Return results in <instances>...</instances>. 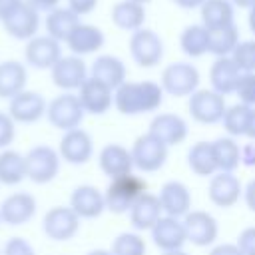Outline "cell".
<instances>
[{
	"instance_id": "49",
	"label": "cell",
	"mask_w": 255,
	"mask_h": 255,
	"mask_svg": "<svg viewBox=\"0 0 255 255\" xmlns=\"http://www.w3.org/2000/svg\"><path fill=\"white\" fill-rule=\"evenodd\" d=\"M245 137H249V139H255V108H251V112H249V122H247Z\"/></svg>"
},
{
	"instance_id": "23",
	"label": "cell",
	"mask_w": 255,
	"mask_h": 255,
	"mask_svg": "<svg viewBox=\"0 0 255 255\" xmlns=\"http://www.w3.org/2000/svg\"><path fill=\"white\" fill-rule=\"evenodd\" d=\"M98 165L104 175L110 179L131 173L133 171V157L131 151L122 143H106L98 153Z\"/></svg>"
},
{
	"instance_id": "44",
	"label": "cell",
	"mask_w": 255,
	"mask_h": 255,
	"mask_svg": "<svg viewBox=\"0 0 255 255\" xmlns=\"http://www.w3.org/2000/svg\"><path fill=\"white\" fill-rule=\"evenodd\" d=\"M98 2L100 0H68V8L78 16H84V14H90L98 6Z\"/></svg>"
},
{
	"instance_id": "36",
	"label": "cell",
	"mask_w": 255,
	"mask_h": 255,
	"mask_svg": "<svg viewBox=\"0 0 255 255\" xmlns=\"http://www.w3.org/2000/svg\"><path fill=\"white\" fill-rule=\"evenodd\" d=\"M239 42V30L235 24L209 30V54H213L215 58L231 56Z\"/></svg>"
},
{
	"instance_id": "11",
	"label": "cell",
	"mask_w": 255,
	"mask_h": 255,
	"mask_svg": "<svg viewBox=\"0 0 255 255\" xmlns=\"http://www.w3.org/2000/svg\"><path fill=\"white\" fill-rule=\"evenodd\" d=\"M181 221H183V227L187 233V241L195 247L213 245L219 237V223L209 211L191 209Z\"/></svg>"
},
{
	"instance_id": "20",
	"label": "cell",
	"mask_w": 255,
	"mask_h": 255,
	"mask_svg": "<svg viewBox=\"0 0 255 255\" xmlns=\"http://www.w3.org/2000/svg\"><path fill=\"white\" fill-rule=\"evenodd\" d=\"M151 241L157 249L161 251H173V249H183L187 243V233L183 227V221L177 217L161 215L157 223L149 229Z\"/></svg>"
},
{
	"instance_id": "5",
	"label": "cell",
	"mask_w": 255,
	"mask_h": 255,
	"mask_svg": "<svg viewBox=\"0 0 255 255\" xmlns=\"http://www.w3.org/2000/svg\"><path fill=\"white\" fill-rule=\"evenodd\" d=\"M129 151L133 157V167L143 173L159 171L165 165L167 155H169V147L163 141H159L155 135H151L149 131L137 135Z\"/></svg>"
},
{
	"instance_id": "3",
	"label": "cell",
	"mask_w": 255,
	"mask_h": 255,
	"mask_svg": "<svg viewBox=\"0 0 255 255\" xmlns=\"http://www.w3.org/2000/svg\"><path fill=\"white\" fill-rule=\"evenodd\" d=\"M26 177L36 185H46L54 181L60 173L62 157L56 147L48 143H38L26 153Z\"/></svg>"
},
{
	"instance_id": "34",
	"label": "cell",
	"mask_w": 255,
	"mask_h": 255,
	"mask_svg": "<svg viewBox=\"0 0 255 255\" xmlns=\"http://www.w3.org/2000/svg\"><path fill=\"white\" fill-rule=\"evenodd\" d=\"M211 147H213L217 171H229V173H233L241 165V147L235 141V137H231V135L217 137V139L211 141Z\"/></svg>"
},
{
	"instance_id": "31",
	"label": "cell",
	"mask_w": 255,
	"mask_h": 255,
	"mask_svg": "<svg viewBox=\"0 0 255 255\" xmlns=\"http://www.w3.org/2000/svg\"><path fill=\"white\" fill-rule=\"evenodd\" d=\"M26 177V155L18 149H0V185H18Z\"/></svg>"
},
{
	"instance_id": "50",
	"label": "cell",
	"mask_w": 255,
	"mask_h": 255,
	"mask_svg": "<svg viewBox=\"0 0 255 255\" xmlns=\"http://www.w3.org/2000/svg\"><path fill=\"white\" fill-rule=\"evenodd\" d=\"M205 0H175L177 6L185 8V10H191V8H201Z\"/></svg>"
},
{
	"instance_id": "22",
	"label": "cell",
	"mask_w": 255,
	"mask_h": 255,
	"mask_svg": "<svg viewBox=\"0 0 255 255\" xmlns=\"http://www.w3.org/2000/svg\"><path fill=\"white\" fill-rule=\"evenodd\" d=\"M147 131L151 135H155L159 141H163L167 147H171V145H179L185 141V137L189 133V126L181 116L165 112V114L153 116Z\"/></svg>"
},
{
	"instance_id": "54",
	"label": "cell",
	"mask_w": 255,
	"mask_h": 255,
	"mask_svg": "<svg viewBox=\"0 0 255 255\" xmlns=\"http://www.w3.org/2000/svg\"><path fill=\"white\" fill-rule=\"evenodd\" d=\"M161 255H189V253L183 249H173V251H161Z\"/></svg>"
},
{
	"instance_id": "35",
	"label": "cell",
	"mask_w": 255,
	"mask_h": 255,
	"mask_svg": "<svg viewBox=\"0 0 255 255\" xmlns=\"http://www.w3.org/2000/svg\"><path fill=\"white\" fill-rule=\"evenodd\" d=\"M187 165L199 177H211L217 173L211 141H195L187 151Z\"/></svg>"
},
{
	"instance_id": "53",
	"label": "cell",
	"mask_w": 255,
	"mask_h": 255,
	"mask_svg": "<svg viewBox=\"0 0 255 255\" xmlns=\"http://www.w3.org/2000/svg\"><path fill=\"white\" fill-rule=\"evenodd\" d=\"M86 255H112V253H110V249H92Z\"/></svg>"
},
{
	"instance_id": "17",
	"label": "cell",
	"mask_w": 255,
	"mask_h": 255,
	"mask_svg": "<svg viewBox=\"0 0 255 255\" xmlns=\"http://www.w3.org/2000/svg\"><path fill=\"white\" fill-rule=\"evenodd\" d=\"M207 195L213 205H217L221 209H229L243 197V185L235 173L217 171L215 175L209 177Z\"/></svg>"
},
{
	"instance_id": "32",
	"label": "cell",
	"mask_w": 255,
	"mask_h": 255,
	"mask_svg": "<svg viewBox=\"0 0 255 255\" xmlns=\"http://www.w3.org/2000/svg\"><path fill=\"white\" fill-rule=\"evenodd\" d=\"M201 14V24L207 30L223 28L229 24H235V6L231 0H205L203 6L199 8Z\"/></svg>"
},
{
	"instance_id": "1",
	"label": "cell",
	"mask_w": 255,
	"mask_h": 255,
	"mask_svg": "<svg viewBox=\"0 0 255 255\" xmlns=\"http://www.w3.org/2000/svg\"><path fill=\"white\" fill-rule=\"evenodd\" d=\"M163 88L153 80L129 82L126 80L122 86L114 90V108L124 116H139L151 114L159 110L163 104Z\"/></svg>"
},
{
	"instance_id": "18",
	"label": "cell",
	"mask_w": 255,
	"mask_h": 255,
	"mask_svg": "<svg viewBox=\"0 0 255 255\" xmlns=\"http://www.w3.org/2000/svg\"><path fill=\"white\" fill-rule=\"evenodd\" d=\"M2 26L6 30L8 36L16 38V40H32L34 36H38L40 30V12L28 4L24 0V4L20 8H16L6 20H2Z\"/></svg>"
},
{
	"instance_id": "15",
	"label": "cell",
	"mask_w": 255,
	"mask_h": 255,
	"mask_svg": "<svg viewBox=\"0 0 255 255\" xmlns=\"http://www.w3.org/2000/svg\"><path fill=\"white\" fill-rule=\"evenodd\" d=\"M78 100L86 114L104 116L114 106V90L108 84L88 76V80L78 88Z\"/></svg>"
},
{
	"instance_id": "25",
	"label": "cell",
	"mask_w": 255,
	"mask_h": 255,
	"mask_svg": "<svg viewBox=\"0 0 255 255\" xmlns=\"http://www.w3.org/2000/svg\"><path fill=\"white\" fill-rule=\"evenodd\" d=\"M241 70L237 68V64L231 60V56H223V58H215L211 68H209V84L211 90H215L221 96H229L235 94L237 82L241 78Z\"/></svg>"
},
{
	"instance_id": "10",
	"label": "cell",
	"mask_w": 255,
	"mask_h": 255,
	"mask_svg": "<svg viewBox=\"0 0 255 255\" xmlns=\"http://www.w3.org/2000/svg\"><path fill=\"white\" fill-rule=\"evenodd\" d=\"M90 70L80 56H62L50 70L52 84L62 92H78V88L88 80Z\"/></svg>"
},
{
	"instance_id": "26",
	"label": "cell",
	"mask_w": 255,
	"mask_h": 255,
	"mask_svg": "<svg viewBox=\"0 0 255 255\" xmlns=\"http://www.w3.org/2000/svg\"><path fill=\"white\" fill-rule=\"evenodd\" d=\"M90 76L100 80V82H104V84H108L112 90H116L118 86H122L128 80V70H126V64L118 56L102 54L92 62Z\"/></svg>"
},
{
	"instance_id": "7",
	"label": "cell",
	"mask_w": 255,
	"mask_h": 255,
	"mask_svg": "<svg viewBox=\"0 0 255 255\" xmlns=\"http://www.w3.org/2000/svg\"><path fill=\"white\" fill-rule=\"evenodd\" d=\"M187 110H189L191 120H195L197 124H205V126L219 124L227 110L225 96L217 94L211 88H197L189 96Z\"/></svg>"
},
{
	"instance_id": "43",
	"label": "cell",
	"mask_w": 255,
	"mask_h": 255,
	"mask_svg": "<svg viewBox=\"0 0 255 255\" xmlns=\"http://www.w3.org/2000/svg\"><path fill=\"white\" fill-rule=\"evenodd\" d=\"M237 247L243 255H255V225L245 227L237 237Z\"/></svg>"
},
{
	"instance_id": "2",
	"label": "cell",
	"mask_w": 255,
	"mask_h": 255,
	"mask_svg": "<svg viewBox=\"0 0 255 255\" xmlns=\"http://www.w3.org/2000/svg\"><path fill=\"white\" fill-rule=\"evenodd\" d=\"M147 193V181L141 175L126 173L120 177L110 179V185L104 191V199H106V209L112 213H129L131 205L143 195Z\"/></svg>"
},
{
	"instance_id": "29",
	"label": "cell",
	"mask_w": 255,
	"mask_h": 255,
	"mask_svg": "<svg viewBox=\"0 0 255 255\" xmlns=\"http://www.w3.org/2000/svg\"><path fill=\"white\" fill-rule=\"evenodd\" d=\"M112 22L116 28L124 32H135L143 28L145 22V8L139 2L133 0H122L112 8Z\"/></svg>"
},
{
	"instance_id": "58",
	"label": "cell",
	"mask_w": 255,
	"mask_h": 255,
	"mask_svg": "<svg viewBox=\"0 0 255 255\" xmlns=\"http://www.w3.org/2000/svg\"><path fill=\"white\" fill-rule=\"evenodd\" d=\"M173 2H175V0H173Z\"/></svg>"
},
{
	"instance_id": "37",
	"label": "cell",
	"mask_w": 255,
	"mask_h": 255,
	"mask_svg": "<svg viewBox=\"0 0 255 255\" xmlns=\"http://www.w3.org/2000/svg\"><path fill=\"white\" fill-rule=\"evenodd\" d=\"M249 112L251 108L245 106V104H233V106H227L225 114H223V128L227 131V135L231 137H241L245 135V129H247V122H249Z\"/></svg>"
},
{
	"instance_id": "28",
	"label": "cell",
	"mask_w": 255,
	"mask_h": 255,
	"mask_svg": "<svg viewBox=\"0 0 255 255\" xmlns=\"http://www.w3.org/2000/svg\"><path fill=\"white\" fill-rule=\"evenodd\" d=\"M28 70L18 60L0 62V100H12L26 90Z\"/></svg>"
},
{
	"instance_id": "16",
	"label": "cell",
	"mask_w": 255,
	"mask_h": 255,
	"mask_svg": "<svg viewBox=\"0 0 255 255\" xmlns=\"http://www.w3.org/2000/svg\"><path fill=\"white\" fill-rule=\"evenodd\" d=\"M62 58V46L52 36H34L24 46V60L36 70H52V66Z\"/></svg>"
},
{
	"instance_id": "57",
	"label": "cell",
	"mask_w": 255,
	"mask_h": 255,
	"mask_svg": "<svg viewBox=\"0 0 255 255\" xmlns=\"http://www.w3.org/2000/svg\"><path fill=\"white\" fill-rule=\"evenodd\" d=\"M0 223H2V219H0Z\"/></svg>"
},
{
	"instance_id": "6",
	"label": "cell",
	"mask_w": 255,
	"mask_h": 255,
	"mask_svg": "<svg viewBox=\"0 0 255 255\" xmlns=\"http://www.w3.org/2000/svg\"><path fill=\"white\" fill-rule=\"evenodd\" d=\"M199 70L189 62H173L161 72V88L173 98H189L199 88Z\"/></svg>"
},
{
	"instance_id": "4",
	"label": "cell",
	"mask_w": 255,
	"mask_h": 255,
	"mask_svg": "<svg viewBox=\"0 0 255 255\" xmlns=\"http://www.w3.org/2000/svg\"><path fill=\"white\" fill-rule=\"evenodd\" d=\"M84 108L78 100V94L74 92H62L54 100L48 102L46 108V120L50 122L52 128L60 131H70L82 126L84 122Z\"/></svg>"
},
{
	"instance_id": "12",
	"label": "cell",
	"mask_w": 255,
	"mask_h": 255,
	"mask_svg": "<svg viewBox=\"0 0 255 255\" xmlns=\"http://www.w3.org/2000/svg\"><path fill=\"white\" fill-rule=\"evenodd\" d=\"M38 211V201L28 191H14L0 203V219L4 225L20 227L34 219Z\"/></svg>"
},
{
	"instance_id": "8",
	"label": "cell",
	"mask_w": 255,
	"mask_h": 255,
	"mask_svg": "<svg viewBox=\"0 0 255 255\" xmlns=\"http://www.w3.org/2000/svg\"><path fill=\"white\" fill-rule=\"evenodd\" d=\"M80 221L70 205H54L42 217V231L52 241H70L80 231Z\"/></svg>"
},
{
	"instance_id": "21",
	"label": "cell",
	"mask_w": 255,
	"mask_h": 255,
	"mask_svg": "<svg viewBox=\"0 0 255 255\" xmlns=\"http://www.w3.org/2000/svg\"><path fill=\"white\" fill-rule=\"evenodd\" d=\"M80 219H96L106 211V199L104 191H100L96 185L84 183L72 189L70 203H68Z\"/></svg>"
},
{
	"instance_id": "42",
	"label": "cell",
	"mask_w": 255,
	"mask_h": 255,
	"mask_svg": "<svg viewBox=\"0 0 255 255\" xmlns=\"http://www.w3.org/2000/svg\"><path fill=\"white\" fill-rule=\"evenodd\" d=\"M14 137H16V122L10 118L8 112L0 110V149L10 147Z\"/></svg>"
},
{
	"instance_id": "47",
	"label": "cell",
	"mask_w": 255,
	"mask_h": 255,
	"mask_svg": "<svg viewBox=\"0 0 255 255\" xmlns=\"http://www.w3.org/2000/svg\"><path fill=\"white\" fill-rule=\"evenodd\" d=\"M243 201H245V205L255 213V177L243 187Z\"/></svg>"
},
{
	"instance_id": "41",
	"label": "cell",
	"mask_w": 255,
	"mask_h": 255,
	"mask_svg": "<svg viewBox=\"0 0 255 255\" xmlns=\"http://www.w3.org/2000/svg\"><path fill=\"white\" fill-rule=\"evenodd\" d=\"M2 255H36V249L26 237L14 235V237L6 239L4 247H2Z\"/></svg>"
},
{
	"instance_id": "46",
	"label": "cell",
	"mask_w": 255,
	"mask_h": 255,
	"mask_svg": "<svg viewBox=\"0 0 255 255\" xmlns=\"http://www.w3.org/2000/svg\"><path fill=\"white\" fill-rule=\"evenodd\" d=\"M24 0H0V22L6 20L16 8H20Z\"/></svg>"
},
{
	"instance_id": "51",
	"label": "cell",
	"mask_w": 255,
	"mask_h": 255,
	"mask_svg": "<svg viewBox=\"0 0 255 255\" xmlns=\"http://www.w3.org/2000/svg\"><path fill=\"white\" fill-rule=\"evenodd\" d=\"M247 24H249V30L255 34V6L249 8V14H247Z\"/></svg>"
},
{
	"instance_id": "24",
	"label": "cell",
	"mask_w": 255,
	"mask_h": 255,
	"mask_svg": "<svg viewBox=\"0 0 255 255\" xmlns=\"http://www.w3.org/2000/svg\"><path fill=\"white\" fill-rule=\"evenodd\" d=\"M106 36L102 32V28L94 26V24H78L74 28V32L68 36L66 46L74 56H88V54H96L104 48Z\"/></svg>"
},
{
	"instance_id": "52",
	"label": "cell",
	"mask_w": 255,
	"mask_h": 255,
	"mask_svg": "<svg viewBox=\"0 0 255 255\" xmlns=\"http://www.w3.org/2000/svg\"><path fill=\"white\" fill-rule=\"evenodd\" d=\"M233 2V6H239V8H251V6H255V0H231Z\"/></svg>"
},
{
	"instance_id": "40",
	"label": "cell",
	"mask_w": 255,
	"mask_h": 255,
	"mask_svg": "<svg viewBox=\"0 0 255 255\" xmlns=\"http://www.w3.org/2000/svg\"><path fill=\"white\" fill-rule=\"evenodd\" d=\"M235 94H237L241 104H245L249 108H255V72L241 74V78L237 82V88H235Z\"/></svg>"
},
{
	"instance_id": "9",
	"label": "cell",
	"mask_w": 255,
	"mask_h": 255,
	"mask_svg": "<svg viewBox=\"0 0 255 255\" xmlns=\"http://www.w3.org/2000/svg\"><path fill=\"white\" fill-rule=\"evenodd\" d=\"M129 54L139 68H153L163 58V40L151 28H139L129 38Z\"/></svg>"
},
{
	"instance_id": "38",
	"label": "cell",
	"mask_w": 255,
	"mask_h": 255,
	"mask_svg": "<svg viewBox=\"0 0 255 255\" xmlns=\"http://www.w3.org/2000/svg\"><path fill=\"white\" fill-rule=\"evenodd\" d=\"M110 253L112 255H145L147 245H145V239L139 233L126 231V233H120L112 241Z\"/></svg>"
},
{
	"instance_id": "55",
	"label": "cell",
	"mask_w": 255,
	"mask_h": 255,
	"mask_svg": "<svg viewBox=\"0 0 255 255\" xmlns=\"http://www.w3.org/2000/svg\"><path fill=\"white\" fill-rule=\"evenodd\" d=\"M133 2H139V4H147L149 0H133Z\"/></svg>"
},
{
	"instance_id": "33",
	"label": "cell",
	"mask_w": 255,
	"mask_h": 255,
	"mask_svg": "<svg viewBox=\"0 0 255 255\" xmlns=\"http://www.w3.org/2000/svg\"><path fill=\"white\" fill-rule=\"evenodd\" d=\"M179 48L189 58H201L209 52V30L203 24H189L179 34Z\"/></svg>"
},
{
	"instance_id": "48",
	"label": "cell",
	"mask_w": 255,
	"mask_h": 255,
	"mask_svg": "<svg viewBox=\"0 0 255 255\" xmlns=\"http://www.w3.org/2000/svg\"><path fill=\"white\" fill-rule=\"evenodd\" d=\"M28 4H32L38 12H50V10H54V8H58L60 6V2L62 0H26Z\"/></svg>"
},
{
	"instance_id": "45",
	"label": "cell",
	"mask_w": 255,
	"mask_h": 255,
	"mask_svg": "<svg viewBox=\"0 0 255 255\" xmlns=\"http://www.w3.org/2000/svg\"><path fill=\"white\" fill-rule=\"evenodd\" d=\"M209 255H243V253L237 247V243H219L209 251Z\"/></svg>"
},
{
	"instance_id": "56",
	"label": "cell",
	"mask_w": 255,
	"mask_h": 255,
	"mask_svg": "<svg viewBox=\"0 0 255 255\" xmlns=\"http://www.w3.org/2000/svg\"><path fill=\"white\" fill-rule=\"evenodd\" d=\"M0 255H2V249H0Z\"/></svg>"
},
{
	"instance_id": "19",
	"label": "cell",
	"mask_w": 255,
	"mask_h": 255,
	"mask_svg": "<svg viewBox=\"0 0 255 255\" xmlns=\"http://www.w3.org/2000/svg\"><path fill=\"white\" fill-rule=\"evenodd\" d=\"M157 197H159L163 215L183 219L191 211V203H193L191 191H189V187L183 181H175V179L165 181L161 185Z\"/></svg>"
},
{
	"instance_id": "30",
	"label": "cell",
	"mask_w": 255,
	"mask_h": 255,
	"mask_svg": "<svg viewBox=\"0 0 255 255\" xmlns=\"http://www.w3.org/2000/svg\"><path fill=\"white\" fill-rule=\"evenodd\" d=\"M80 24V16L76 12H72L68 6L66 8H54L46 14L44 26L48 36H52L54 40H58L60 44L68 40V36L74 32V28Z\"/></svg>"
},
{
	"instance_id": "14",
	"label": "cell",
	"mask_w": 255,
	"mask_h": 255,
	"mask_svg": "<svg viewBox=\"0 0 255 255\" xmlns=\"http://www.w3.org/2000/svg\"><path fill=\"white\" fill-rule=\"evenodd\" d=\"M48 102L40 92L24 90L12 100H8V114L16 124H36L46 118Z\"/></svg>"
},
{
	"instance_id": "39",
	"label": "cell",
	"mask_w": 255,
	"mask_h": 255,
	"mask_svg": "<svg viewBox=\"0 0 255 255\" xmlns=\"http://www.w3.org/2000/svg\"><path fill=\"white\" fill-rule=\"evenodd\" d=\"M231 60L237 68L245 72H255V40H241L231 54Z\"/></svg>"
},
{
	"instance_id": "27",
	"label": "cell",
	"mask_w": 255,
	"mask_h": 255,
	"mask_svg": "<svg viewBox=\"0 0 255 255\" xmlns=\"http://www.w3.org/2000/svg\"><path fill=\"white\" fill-rule=\"evenodd\" d=\"M161 215H163V209H161L159 197L149 191L143 193L129 209V221L137 231H149Z\"/></svg>"
},
{
	"instance_id": "13",
	"label": "cell",
	"mask_w": 255,
	"mask_h": 255,
	"mask_svg": "<svg viewBox=\"0 0 255 255\" xmlns=\"http://www.w3.org/2000/svg\"><path fill=\"white\" fill-rule=\"evenodd\" d=\"M58 153H60L62 161H66L70 165H84L94 155V139L82 128L64 131L62 139L58 143Z\"/></svg>"
}]
</instances>
